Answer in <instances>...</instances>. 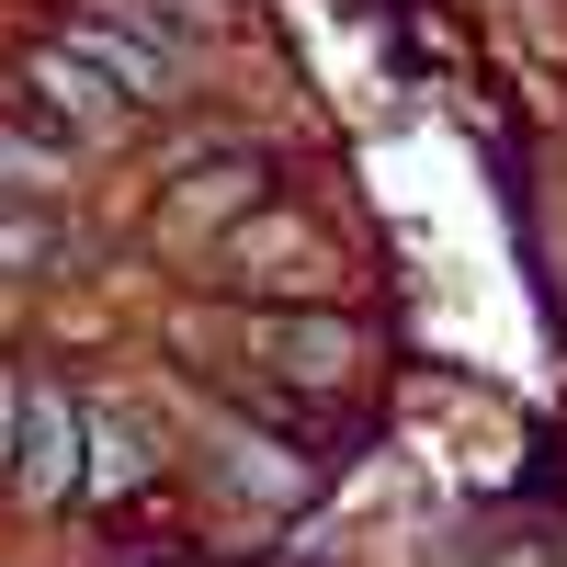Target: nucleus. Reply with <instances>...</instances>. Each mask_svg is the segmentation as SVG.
Wrapping results in <instances>:
<instances>
[{
	"label": "nucleus",
	"mask_w": 567,
	"mask_h": 567,
	"mask_svg": "<svg viewBox=\"0 0 567 567\" xmlns=\"http://www.w3.org/2000/svg\"><path fill=\"white\" fill-rule=\"evenodd\" d=\"M272 205V159L261 148H227V159H182L171 171V194H159V239L171 250H205L216 227L239 239V227Z\"/></svg>",
	"instance_id": "f257e3e1"
},
{
	"label": "nucleus",
	"mask_w": 567,
	"mask_h": 567,
	"mask_svg": "<svg viewBox=\"0 0 567 567\" xmlns=\"http://www.w3.org/2000/svg\"><path fill=\"white\" fill-rule=\"evenodd\" d=\"M58 45L114 91V103H171V80H182V45L148 34V23H125V12H69Z\"/></svg>",
	"instance_id": "f03ea898"
},
{
	"label": "nucleus",
	"mask_w": 567,
	"mask_h": 567,
	"mask_svg": "<svg viewBox=\"0 0 567 567\" xmlns=\"http://www.w3.org/2000/svg\"><path fill=\"white\" fill-rule=\"evenodd\" d=\"M250 352L284 374V386H307V398H352V374H363V329L352 318H307V307H272V318H250Z\"/></svg>",
	"instance_id": "7ed1b4c3"
},
{
	"label": "nucleus",
	"mask_w": 567,
	"mask_h": 567,
	"mask_svg": "<svg viewBox=\"0 0 567 567\" xmlns=\"http://www.w3.org/2000/svg\"><path fill=\"white\" fill-rule=\"evenodd\" d=\"M80 477H91V432H80V398H69V386H23L12 488H34V499H69Z\"/></svg>",
	"instance_id": "20e7f679"
},
{
	"label": "nucleus",
	"mask_w": 567,
	"mask_h": 567,
	"mask_svg": "<svg viewBox=\"0 0 567 567\" xmlns=\"http://www.w3.org/2000/svg\"><path fill=\"white\" fill-rule=\"evenodd\" d=\"M23 80L45 91V114H58L69 136H103V125H125V103H114V91H103V80H91L80 58H69V45H58V34H45V45H34V69H23Z\"/></svg>",
	"instance_id": "39448f33"
},
{
	"label": "nucleus",
	"mask_w": 567,
	"mask_h": 567,
	"mask_svg": "<svg viewBox=\"0 0 567 567\" xmlns=\"http://www.w3.org/2000/svg\"><path fill=\"white\" fill-rule=\"evenodd\" d=\"M58 261H69L58 216H0V272H58Z\"/></svg>",
	"instance_id": "423d86ee"
},
{
	"label": "nucleus",
	"mask_w": 567,
	"mask_h": 567,
	"mask_svg": "<svg viewBox=\"0 0 567 567\" xmlns=\"http://www.w3.org/2000/svg\"><path fill=\"white\" fill-rule=\"evenodd\" d=\"M12 443H23V374H0V477H12Z\"/></svg>",
	"instance_id": "0eeeda50"
}]
</instances>
